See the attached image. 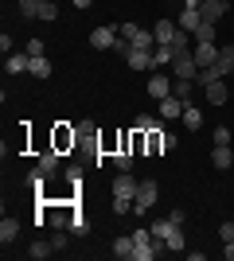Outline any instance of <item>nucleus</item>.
<instances>
[{
    "instance_id": "nucleus-1",
    "label": "nucleus",
    "mask_w": 234,
    "mask_h": 261,
    "mask_svg": "<svg viewBox=\"0 0 234 261\" xmlns=\"http://www.w3.org/2000/svg\"><path fill=\"white\" fill-rule=\"evenodd\" d=\"M152 238H160L168 250H184V226L172 218H156L152 222Z\"/></svg>"
},
{
    "instance_id": "nucleus-2",
    "label": "nucleus",
    "mask_w": 234,
    "mask_h": 261,
    "mask_svg": "<svg viewBox=\"0 0 234 261\" xmlns=\"http://www.w3.org/2000/svg\"><path fill=\"white\" fill-rule=\"evenodd\" d=\"M156 195H160L156 179H141V187H137V195H133V215H148L152 203H156Z\"/></svg>"
},
{
    "instance_id": "nucleus-3",
    "label": "nucleus",
    "mask_w": 234,
    "mask_h": 261,
    "mask_svg": "<svg viewBox=\"0 0 234 261\" xmlns=\"http://www.w3.org/2000/svg\"><path fill=\"white\" fill-rule=\"evenodd\" d=\"M113 43H117V28H113V23L90 32V47H94V51H113Z\"/></svg>"
},
{
    "instance_id": "nucleus-4",
    "label": "nucleus",
    "mask_w": 234,
    "mask_h": 261,
    "mask_svg": "<svg viewBox=\"0 0 234 261\" xmlns=\"http://www.w3.org/2000/svg\"><path fill=\"white\" fill-rule=\"evenodd\" d=\"M74 144H78V129H70V125H55L51 148H55V152H67V148H74Z\"/></svg>"
},
{
    "instance_id": "nucleus-5",
    "label": "nucleus",
    "mask_w": 234,
    "mask_h": 261,
    "mask_svg": "<svg viewBox=\"0 0 234 261\" xmlns=\"http://www.w3.org/2000/svg\"><path fill=\"white\" fill-rule=\"evenodd\" d=\"M172 74H176V78H195V74H199V63H195V55H191V51L176 55V63H172Z\"/></svg>"
},
{
    "instance_id": "nucleus-6",
    "label": "nucleus",
    "mask_w": 234,
    "mask_h": 261,
    "mask_svg": "<svg viewBox=\"0 0 234 261\" xmlns=\"http://www.w3.org/2000/svg\"><path fill=\"white\" fill-rule=\"evenodd\" d=\"M137 187H141V184H137L133 175H129V172H121L117 179H113V187H110V191H113L117 199H133V195H137Z\"/></svg>"
},
{
    "instance_id": "nucleus-7",
    "label": "nucleus",
    "mask_w": 234,
    "mask_h": 261,
    "mask_svg": "<svg viewBox=\"0 0 234 261\" xmlns=\"http://www.w3.org/2000/svg\"><path fill=\"white\" fill-rule=\"evenodd\" d=\"M199 16H203V23H219L226 16V4H223V0H203V4H199Z\"/></svg>"
},
{
    "instance_id": "nucleus-8",
    "label": "nucleus",
    "mask_w": 234,
    "mask_h": 261,
    "mask_svg": "<svg viewBox=\"0 0 234 261\" xmlns=\"http://www.w3.org/2000/svg\"><path fill=\"white\" fill-rule=\"evenodd\" d=\"M184 109H188V101H184V98H176V94L160 98V117H184Z\"/></svg>"
},
{
    "instance_id": "nucleus-9",
    "label": "nucleus",
    "mask_w": 234,
    "mask_h": 261,
    "mask_svg": "<svg viewBox=\"0 0 234 261\" xmlns=\"http://www.w3.org/2000/svg\"><path fill=\"white\" fill-rule=\"evenodd\" d=\"M176 32H179V23H172L168 16H164V20H156V28H152L156 43H172V39H176Z\"/></svg>"
},
{
    "instance_id": "nucleus-10",
    "label": "nucleus",
    "mask_w": 234,
    "mask_h": 261,
    "mask_svg": "<svg viewBox=\"0 0 234 261\" xmlns=\"http://www.w3.org/2000/svg\"><path fill=\"white\" fill-rule=\"evenodd\" d=\"M148 94H152L156 101L168 98V94H172V78H168V74H152V78H148Z\"/></svg>"
},
{
    "instance_id": "nucleus-11",
    "label": "nucleus",
    "mask_w": 234,
    "mask_h": 261,
    "mask_svg": "<svg viewBox=\"0 0 234 261\" xmlns=\"http://www.w3.org/2000/svg\"><path fill=\"white\" fill-rule=\"evenodd\" d=\"M191 55H195V63H199V66L219 63V47H215V43H195V51H191Z\"/></svg>"
},
{
    "instance_id": "nucleus-12",
    "label": "nucleus",
    "mask_w": 234,
    "mask_h": 261,
    "mask_svg": "<svg viewBox=\"0 0 234 261\" xmlns=\"http://www.w3.org/2000/svg\"><path fill=\"white\" fill-rule=\"evenodd\" d=\"M203 90H207V101H211V106H223V101L230 98V94H226V82H223V78H215V82H207Z\"/></svg>"
},
{
    "instance_id": "nucleus-13",
    "label": "nucleus",
    "mask_w": 234,
    "mask_h": 261,
    "mask_svg": "<svg viewBox=\"0 0 234 261\" xmlns=\"http://www.w3.org/2000/svg\"><path fill=\"white\" fill-rule=\"evenodd\" d=\"M125 63L133 66V70H152V51H137L133 47V51L125 55Z\"/></svg>"
},
{
    "instance_id": "nucleus-14",
    "label": "nucleus",
    "mask_w": 234,
    "mask_h": 261,
    "mask_svg": "<svg viewBox=\"0 0 234 261\" xmlns=\"http://www.w3.org/2000/svg\"><path fill=\"white\" fill-rule=\"evenodd\" d=\"M211 164L219 168V172H226L234 164V152H230V144H215V152H211Z\"/></svg>"
},
{
    "instance_id": "nucleus-15",
    "label": "nucleus",
    "mask_w": 234,
    "mask_h": 261,
    "mask_svg": "<svg viewBox=\"0 0 234 261\" xmlns=\"http://www.w3.org/2000/svg\"><path fill=\"white\" fill-rule=\"evenodd\" d=\"M172 63H176L172 43H156V47H152V66H172Z\"/></svg>"
},
{
    "instance_id": "nucleus-16",
    "label": "nucleus",
    "mask_w": 234,
    "mask_h": 261,
    "mask_svg": "<svg viewBox=\"0 0 234 261\" xmlns=\"http://www.w3.org/2000/svg\"><path fill=\"white\" fill-rule=\"evenodd\" d=\"M199 23H203L199 12H191V8L179 12V32H191V35H195V28H199Z\"/></svg>"
},
{
    "instance_id": "nucleus-17",
    "label": "nucleus",
    "mask_w": 234,
    "mask_h": 261,
    "mask_svg": "<svg viewBox=\"0 0 234 261\" xmlns=\"http://www.w3.org/2000/svg\"><path fill=\"white\" fill-rule=\"evenodd\" d=\"M133 253H137L133 238H117V242H113V257H121V261H133Z\"/></svg>"
},
{
    "instance_id": "nucleus-18",
    "label": "nucleus",
    "mask_w": 234,
    "mask_h": 261,
    "mask_svg": "<svg viewBox=\"0 0 234 261\" xmlns=\"http://www.w3.org/2000/svg\"><path fill=\"white\" fill-rule=\"evenodd\" d=\"M16 238H20V222H16V218H4V222H0V242L8 246V242H16Z\"/></svg>"
},
{
    "instance_id": "nucleus-19",
    "label": "nucleus",
    "mask_w": 234,
    "mask_h": 261,
    "mask_svg": "<svg viewBox=\"0 0 234 261\" xmlns=\"http://www.w3.org/2000/svg\"><path fill=\"white\" fill-rule=\"evenodd\" d=\"M28 63H32V55L20 51V55H8V63H4V66H8V74H20V70H28Z\"/></svg>"
},
{
    "instance_id": "nucleus-20",
    "label": "nucleus",
    "mask_w": 234,
    "mask_h": 261,
    "mask_svg": "<svg viewBox=\"0 0 234 261\" xmlns=\"http://www.w3.org/2000/svg\"><path fill=\"white\" fill-rule=\"evenodd\" d=\"M28 74H32V78H51V63L39 55V59H32V63H28Z\"/></svg>"
},
{
    "instance_id": "nucleus-21",
    "label": "nucleus",
    "mask_w": 234,
    "mask_h": 261,
    "mask_svg": "<svg viewBox=\"0 0 234 261\" xmlns=\"http://www.w3.org/2000/svg\"><path fill=\"white\" fill-rule=\"evenodd\" d=\"M219 66H223V74H234V43L219 47Z\"/></svg>"
},
{
    "instance_id": "nucleus-22",
    "label": "nucleus",
    "mask_w": 234,
    "mask_h": 261,
    "mask_svg": "<svg viewBox=\"0 0 234 261\" xmlns=\"http://www.w3.org/2000/svg\"><path fill=\"white\" fill-rule=\"evenodd\" d=\"M51 253H55V246H51V242H32L28 257H32V261H43V257H51Z\"/></svg>"
},
{
    "instance_id": "nucleus-23",
    "label": "nucleus",
    "mask_w": 234,
    "mask_h": 261,
    "mask_svg": "<svg viewBox=\"0 0 234 261\" xmlns=\"http://www.w3.org/2000/svg\"><path fill=\"white\" fill-rule=\"evenodd\" d=\"M55 168H59V152H55V148H47V152H39V172H47V175H51Z\"/></svg>"
},
{
    "instance_id": "nucleus-24",
    "label": "nucleus",
    "mask_w": 234,
    "mask_h": 261,
    "mask_svg": "<svg viewBox=\"0 0 234 261\" xmlns=\"http://www.w3.org/2000/svg\"><path fill=\"white\" fill-rule=\"evenodd\" d=\"M191 86H195V78H176V82H172V94L188 101L191 98Z\"/></svg>"
},
{
    "instance_id": "nucleus-25",
    "label": "nucleus",
    "mask_w": 234,
    "mask_h": 261,
    "mask_svg": "<svg viewBox=\"0 0 234 261\" xmlns=\"http://www.w3.org/2000/svg\"><path fill=\"white\" fill-rule=\"evenodd\" d=\"M184 125H188L191 133H199V125H203V113H199L195 106H188V109H184Z\"/></svg>"
},
{
    "instance_id": "nucleus-26",
    "label": "nucleus",
    "mask_w": 234,
    "mask_h": 261,
    "mask_svg": "<svg viewBox=\"0 0 234 261\" xmlns=\"http://www.w3.org/2000/svg\"><path fill=\"white\" fill-rule=\"evenodd\" d=\"M195 43H215V23H199L195 28Z\"/></svg>"
},
{
    "instance_id": "nucleus-27",
    "label": "nucleus",
    "mask_w": 234,
    "mask_h": 261,
    "mask_svg": "<svg viewBox=\"0 0 234 261\" xmlns=\"http://www.w3.org/2000/svg\"><path fill=\"white\" fill-rule=\"evenodd\" d=\"M55 16H59L55 0H39V20H55Z\"/></svg>"
},
{
    "instance_id": "nucleus-28",
    "label": "nucleus",
    "mask_w": 234,
    "mask_h": 261,
    "mask_svg": "<svg viewBox=\"0 0 234 261\" xmlns=\"http://www.w3.org/2000/svg\"><path fill=\"white\" fill-rule=\"evenodd\" d=\"M156 125H160V121H156V117H148V113H141V117L133 121V129H137V133H148V129H156Z\"/></svg>"
},
{
    "instance_id": "nucleus-29",
    "label": "nucleus",
    "mask_w": 234,
    "mask_h": 261,
    "mask_svg": "<svg viewBox=\"0 0 234 261\" xmlns=\"http://www.w3.org/2000/svg\"><path fill=\"white\" fill-rule=\"evenodd\" d=\"M20 16L35 20V16H39V0H20Z\"/></svg>"
},
{
    "instance_id": "nucleus-30",
    "label": "nucleus",
    "mask_w": 234,
    "mask_h": 261,
    "mask_svg": "<svg viewBox=\"0 0 234 261\" xmlns=\"http://www.w3.org/2000/svg\"><path fill=\"white\" fill-rule=\"evenodd\" d=\"M86 218H82V215H78V211H74V215H70V234H78V238H82V234H86Z\"/></svg>"
},
{
    "instance_id": "nucleus-31",
    "label": "nucleus",
    "mask_w": 234,
    "mask_h": 261,
    "mask_svg": "<svg viewBox=\"0 0 234 261\" xmlns=\"http://www.w3.org/2000/svg\"><path fill=\"white\" fill-rule=\"evenodd\" d=\"M113 164H117L121 172H129V168H133V152H129V148H121V152L113 156Z\"/></svg>"
},
{
    "instance_id": "nucleus-32",
    "label": "nucleus",
    "mask_w": 234,
    "mask_h": 261,
    "mask_svg": "<svg viewBox=\"0 0 234 261\" xmlns=\"http://www.w3.org/2000/svg\"><path fill=\"white\" fill-rule=\"evenodd\" d=\"M133 211V199H117L113 195V215H129Z\"/></svg>"
},
{
    "instance_id": "nucleus-33",
    "label": "nucleus",
    "mask_w": 234,
    "mask_h": 261,
    "mask_svg": "<svg viewBox=\"0 0 234 261\" xmlns=\"http://www.w3.org/2000/svg\"><path fill=\"white\" fill-rule=\"evenodd\" d=\"M43 179H47V172H39V168H35V172L28 175V184H32L35 191H43Z\"/></svg>"
},
{
    "instance_id": "nucleus-34",
    "label": "nucleus",
    "mask_w": 234,
    "mask_h": 261,
    "mask_svg": "<svg viewBox=\"0 0 234 261\" xmlns=\"http://www.w3.org/2000/svg\"><path fill=\"white\" fill-rule=\"evenodd\" d=\"M23 51L32 55V59H39V55H43V43H39V39H28V47H23Z\"/></svg>"
},
{
    "instance_id": "nucleus-35",
    "label": "nucleus",
    "mask_w": 234,
    "mask_h": 261,
    "mask_svg": "<svg viewBox=\"0 0 234 261\" xmlns=\"http://www.w3.org/2000/svg\"><path fill=\"white\" fill-rule=\"evenodd\" d=\"M215 144H230V129H226V125L215 129Z\"/></svg>"
},
{
    "instance_id": "nucleus-36",
    "label": "nucleus",
    "mask_w": 234,
    "mask_h": 261,
    "mask_svg": "<svg viewBox=\"0 0 234 261\" xmlns=\"http://www.w3.org/2000/svg\"><path fill=\"white\" fill-rule=\"evenodd\" d=\"M219 238H223V242H234V222H223V230H219Z\"/></svg>"
},
{
    "instance_id": "nucleus-37",
    "label": "nucleus",
    "mask_w": 234,
    "mask_h": 261,
    "mask_svg": "<svg viewBox=\"0 0 234 261\" xmlns=\"http://www.w3.org/2000/svg\"><path fill=\"white\" fill-rule=\"evenodd\" d=\"M0 51H4V55H12V35H8V32L0 35Z\"/></svg>"
},
{
    "instance_id": "nucleus-38",
    "label": "nucleus",
    "mask_w": 234,
    "mask_h": 261,
    "mask_svg": "<svg viewBox=\"0 0 234 261\" xmlns=\"http://www.w3.org/2000/svg\"><path fill=\"white\" fill-rule=\"evenodd\" d=\"M223 246H226V250H223V257H226V261H234V242H223Z\"/></svg>"
},
{
    "instance_id": "nucleus-39",
    "label": "nucleus",
    "mask_w": 234,
    "mask_h": 261,
    "mask_svg": "<svg viewBox=\"0 0 234 261\" xmlns=\"http://www.w3.org/2000/svg\"><path fill=\"white\" fill-rule=\"evenodd\" d=\"M199 4L203 0H184V8H191V12H199Z\"/></svg>"
},
{
    "instance_id": "nucleus-40",
    "label": "nucleus",
    "mask_w": 234,
    "mask_h": 261,
    "mask_svg": "<svg viewBox=\"0 0 234 261\" xmlns=\"http://www.w3.org/2000/svg\"><path fill=\"white\" fill-rule=\"evenodd\" d=\"M70 4H74V8H90V4H94V0H70Z\"/></svg>"
},
{
    "instance_id": "nucleus-41",
    "label": "nucleus",
    "mask_w": 234,
    "mask_h": 261,
    "mask_svg": "<svg viewBox=\"0 0 234 261\" xmlns=\"http://www.w3.org/2000/svg\"><path fill=\"white\" fill-rule=\"evenodd\" d=\"M223 4H226V0H223Z\"/></svg>"
}]
</instances>
